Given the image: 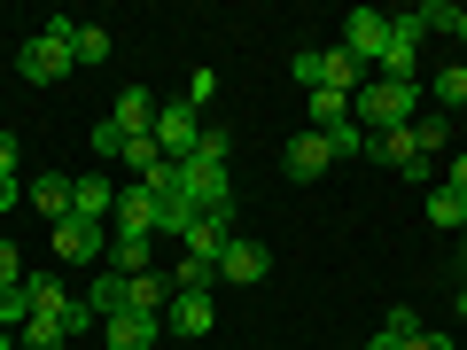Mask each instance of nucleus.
<instances>
[{
	"label": "nucleus",
	"instance_id": "nucleus-13",
	"mask_svg": "<svg viewBox=\"0 0 467 350\" xmlns=\"http://www.w3.org/2000/svg\"><path fill=\"white\" fill-rule=\"evenodd\" d=\"M156 335H164V319H149V312H109V350H156Z\"/></svg>",
	"mask_w": 467,
	"mask_h": 350
},
{
	"label": "nucleus",
	"instance_id": "nucleus-26",
	"mask_svg": "<svg viewBox=\"0 0 467 350\" xmlns=\"http://www.w3.org/2000/svg\"><path fill=\"white\" fill-rule=\"evenodd\" d=\"M413 24H420V39H429V32H460V8H451V0H420Z\"/></svg>",
	"mask_w": 467,
	"mask_h": 350
},
{
	"label": "nucleus",
	"instance_id": "nucleus-24",
	"mask_svg": "<svg viewBox=\"0 0 467 350\" xmlns=\"http://www.w3.org/2000/svg\"><path fill=\"white\" fill-rule=\"evenodd\" d=\"M327 149H335V156H374V140H367L358 117H343V125H327Z\"/></svg>",
	"mask_w": 467,
	"mask_h": 350
},
{
	"label": "nucleus",
	"instance_id": "nucleus-37",
	"mask_svg": "<svg viewBox=\"0 0 467 350\" xmlns=\"http://www.w3.org/2000/svg\"><path fill=\"white\" fill-rule=\"evenodd\" d=\"M16 164H24V140H16V133H0V180H16Z\"/></svg>",
	"mask_w": 467,
	"mask_h": 350
},
{
	"label": "nucleus",
	"instance_id": "nucleus-48",
	"mask_svg": "<svg viewBox=\"0 0 467 350\" xmlns=\"http://www.w3.org/2000/svg\"><path fill=\"white\" fill-rule=\"evenodd\" d=\"M460 233H467V218H460Z\"/></svg>",
	"mask_w": 467,
	"mask_h": 350
},
{
	"label": "nucleus",
	"instance_id": "nucleus-42",
	"mask_svg": "<svg viewBox=\"0 0 467 350\" xmlns=\"http://www.w3.org/2000/svg\"><path fill=\"white\" fill-rule=\"evenodd\" d=\"M24 202V180H0V211H16Z\"/></svg>",
	"mask_w": 467,
	"mask_h": 350
},
{
	"label": "nucleus",
	"instance_id": "nucleus-33",
	"mask_svg": "<svg viewBox=\"0 0 467 350\" xmlns=\"http://www.w3.org/2000/svg\"><path fill=\"white\" fill-rule=\"evenodd\" d=\"M195 156H202V164H226V156H234V140L218 133V125H202V140H195Z\"/></svg>",
	"mask_w": 467,
	"mask_h": 350
},
{
	"label": "nucleus",
	"instance_id": "nucleus-16",
	"mask_svg": "<svg viewBox=\"0 0 467 350\" xmlns=\"http://www.w3.org/2000/svg\"><path fill=\"white\" fill-rule=\"evenodd\" d=\"M319 94H358V63H350L343 47H319Z\"/></svg>",
	"mask_w": 467,
	"mask_h": 350
},
{
	"label": "nucleus",
	"instance_id": "nucleus-29",
	"mask_svg": "<svg viewBox=\"0 0 467 350\" xmlns=\"http://www.w3.org/2000/svg\"><path fill=\"white\" fill-rule=\"evenodd\" d=\"M436 101H444V109H460L467 101V63H451V70H436V86H429Z\"/></svg>",
	"mask_w": 467,
	"mask_h": 350
},
{
	"label": "nucleus",
	"instance_id": "nucleus-22",
	"mask_svg": "<svg viewBox=\"0 0 467 350\" xmlns=\"http://www.w3.org/2000/svg\"><path fill=\"white\" fill-rule=\"evenodd\" d=\"M211 288H218V265H195V257L171 265V296H211Z\"/></svg>",
	"mask_w": 467,
	"mask_h": 350
},
{
	"label": "nucleus",
	"instance_id": "nucleus-5",
	"mask_svg": "<svg viewBox=\"0 0 467 350\" xmlns=\"http://www.w3.org/2000/svg\"><path fill=\"white\" fill-rule=\"evenodd\" d=\"M195 140H202V109L164 101V109H156V149H164L171 164H187V156H195Z\"/></svg>",
	"mask_w": 467,
	"mask_h": 350
},
{
	"label": "nucleus",
	"instance_id": "nucleus-6",
	"mask_svg": "<svg viewBox=\"0 0 467 350\" xmlns=\"http://www.w3.org/2000/svg\"><path fill=\"white\" fill-rule=\"evenodd\" d=\"M265 273H273V250H265V242H250V233H234V242H226V257H218V281L257 288Z\"/></svg>",
	"mask_w": 467,
	"mask_h": 350
},
{
	"label": "nucleus",
	"instance_id": "nucleus-23",
	"mask_svg": "<svg viewBox=\"0 0 467 350\" xmlns=\"http://www.w3.org/2000/svg\"><path fill=\"white\" fill-rule=\"evenodd\" d=\"M70 55H78V63H109V24H78V32H70Z\"/></svg>",
	"mask_w": 467,
	"mask_h": 350
},
{
	"label": "nucleus",
	"instance_id": "nucleus-28",
	"mask_svg": "<svg viewBox=\"0 0 467 350\" xmlns=\"http://www.w3.org/2000/svg\"><path fill=\"white\" fill-rule=\"evenodd\" d=\"M420 211H429L436 226H460V218H467V202L451 195V187H429V202H420Z\"/></svg>",
	"mask_w": 467,
	"mask_h": 350
},
{
	"label": "nucleus",
	"instance_id": "nucleus-39",
	"mask_svg": "<svg viewBox=\"0 0 467 350\" xmlns=\"http://www.w3.org/2000/svg\"><path fill=\"white\" fill-rule=\"evenodd\" d=\"M296 86H312V94H319V47H296Z\"/></svg>",
	"mask_w": 467,
	"mask_h": 350
},
{
	"label": "nucleus",
	"instance_id": "nucleus-27",
	"mask_svg": "<svg viewBox=\"0 0 467 350\" xmlns=\"http://www.w3.org/2000/svg\"><path fill=\"white\" fill-rule=\"evenodd\" d=\"M413 140H420V156L451 149V117H413Z\"/></svg>",
	"mask_w": 467,
	"mask_h": 350
},
{
	"label": "nucleus",
	"instance_id": "nucleus-2",
	"mask_svg": "<svg viewBox=\"0 0 467 350\" xmlns=\"http://www.w3.org/2000/svg\"><path fill=\"white\" fill-rule=\"evenodd\" d=\"M70 32H78V16H47V32H39V39H24L16 70H24L32 86H55V78H70V70H78V55H70Z\"/></svg>",
	"mask_w": 467,
	"mask_h": 350
},
{
	"label": "nucleus",
	"instance_id": "nucleus-12",
	"mask_svg": "<svg viewBox=\"0 0 467 350\" xmlns=\"http://www.w3.org/2000/svg\"><path fill=\"white\" fill-rule=\"evenodd\" d=\"M24 202H32L47 226H63V218H70V180H63V171H39V180L24 187Z\"/></svg>",
	"mask_w": 467,
	"mask_h": 350
},
{
	"label": "nucleus",
	"instance_id": "nucleus-4",
	"mask_svg": "<svg viewBox=\"0 0 467 350\" xmlns=\"http://www.w3.org/2000/svg\"><path fill=\"white\" fill-rule=\"evenodd\" d=\"M47 242H55L63 265H101V257H109V233H101L94 218H63V226H47Z\"/></svg>",
	"mask_w": 467,
	"mask_h": 350
},
{
	"label": "nucleus",
	"instance_id": "nucleus-19",
	"mask_svg": "<svg viewBox=\"0 0 467 350\" xmlns=\"http://www.w3.org/2000/svg\"><path fill=\"white\" fill-rule=\"evenodd\" d=\"M164 273H133V281H125V312H149V319H164Z\"/></svg>",
	"mask_w": 467,
	"mask_h": 350
},
{
	"label": "nucleus",
	"instance_id": "nucleus-35",
	"mask_svg": "<svg viewBox=\"0 0 467 350\" xmlns=\"http://www.w3.org/2000/svg\"><path fill=\"white\" fill-rule=\"evenodd\" d=\"M94 156H101V164H109V156H125V133H117L109 117H101V125H94Z\"/></svg>",
	"mask_w": 467,
	"mask_h": 350
},
{
	"label": "nucleus",
	"instance_id": "nucleus-3",
	"mask_svg": "<svg viewBox=\"0 0 467 350\" xmlns=\"http://www.w3.org/2000/svg\"><path fill=\"white\" fill-rule=\"evenodd\" d=\"M180 187L195 211H234V171L226 164H202V156H187L180 164Z\"/></svg>",
	"mask_w": 467,
	"mask_h": 350
},
{
	"label": "nucleus",
	"instance_id": "nucleus-47",
	"mask_svg": "<svg viewBox=\"0 0 467 350\" xmlns=\"http://www.w3.org/2000/svg\"><path fill=\"white\" fill-rule=\"evenodd\" d=\"M460 273H467V250H460ZM460 288H467V281H460Z\"/></svg>",
	"mask_w": 467,
	"mask_h": 350
},
{
	"label": "nucleus",
	"instance_id": "nucleus-30",
	"mask_svg": "<svg viewBox=\"0 0 467 350\" xmlns=\"http://www.w3.org/2000/svg\"><path fill=\"white\" fill-rule=\"evenodd\" d=\"M24 319H32V288H0V327H24Z\"/></svg>",
	"mask_w": 467,
	"mask_h": 350
},
{
	"label": "nucleus",
	"instance_id": "nucleus-15",
	"mask_svg": "<svg viewBox=\"0 0 467 350\" xmlns=\"http://www.w3.org/2000/svg\"><path fill=\"white\" fill-rule=\"evenodd\" d=\"M109 211H117V195H109V180H70V218H94V226H109Z\"/></svg>",
	"mask_w": 467,
	"mask_h": 350
},
{
	"label": "nucleus",
	"instance_id": "nucleus-40",
	"mask_svg": "<svg viewBox=\"0 0 467 350\" xmlns=\"http://www.w3.org/2000/svg\"><path fill=\"white\" fill-rule=\"evenodd\" d=\"M444 187H451V195L467 202V156H451V180H444Z\"/></svg>",
	"mask_w": 467,
	"mask_h": 350
},
{
	"label": "nucleus",
	"instance_id": "nucleus-7",
	"mask_svg": "<svg viewBox=\"0 0 467 350\" xmlns=\"http://www.w3.org/2000/svg\"><path fill=\"white\" fill-rule=\"evenodd\" d=\"M382 47H389V16H382V8H350L343 55H350V63H382Z\"/></svg>",
	"mask_w": 467,
	"mask_h": 350
},
{
	"label": "nucleus",
	"instance_id": "nucleus-43",
	"mask_svg": "<svg viewBox=\"0 0 467 350\" xmlns=\"http://www.w3.org/2000/svg\"><path fill=\"white\" fill-rule=\"evenodd\" d=\"M367 350H398V343H389V335H374V343H367Z\"/></svg>",
	"mask_w": 467,
	"mask_h": 350
},
{
	"label": "nucleus",
	"instance_id": "nucleus-34",
	"mask_svg": "<svg viewBox=\"0 0 467 350\" xmlns=\"http://www.w3.org/2000/svg\"><path fill=\"white\" fill-rule=\"evenodd\" d=\"M382 335H389V343H398V350H405V343H413V335H420V319H413V312H405V304H398V312H389V319H382Z\"/></svg>",
	"mask_w": 467,
	"mask_h": 350
},
{
	"label": "nucleus",
	"instance_id": "nucleus-17",
	"mask_svg": "<svg viewBox=\"0 0 467 350\" xmlns=\"http://www.w3.org/2000/svg\"><path fill=\"white\" fill-rule=\"evenodd\" d=\"M164 327L171 335H211V296H171L164 304Z\"/></svg>",
	"mask_w": 467,
	"mask_h": 350
},
{
	"label": "nucleus",
	"instance_id": "nucleus-32",
	"mask_svg": "<svg viewBox=\"0 0 467 350\" xmlns=\"http://www.w3.org/2000/svg\"><path fill=\"white\" fill-rule=\"evenodd\" d=\"M117 164H133V171H149V164H164V149H156V133H140V140H125V156Z\"/></svg>",
	"mask_w": 467,
	"mask_h": 350
},
{
	"label": "nucleus",
	"instance_id": "nucleus-9",
	"mask_svg": "<svg viewBox=\"0 0 467 350\" xmlns=\"http://www.w3.org/2000/svg\"><path fill=\"white\" fill-rule=\"evenodd\" d=\"M156 218H164V211H156V195L133 180L125 195H117V211H109V233H149V242H156Z\"/></svg>",
	"mask_w": 467,
	"mask_h": 350
},
{
	"label": "nucleus",
	"instance_id": "nucleus-41",
	"mask_svg": "<svg viewBox=\"0 0 467 350\" xmlns=\"http://www.w3.org/2000/svg\"><path fill=\"white\" fill-rule=\"evenodd\" d=\"M405 350H451V335H429V327H420V335H413Z\"/></svg>",
	"mask_w": 467,
	"mask_h": 350
},
{
	"label": "nucleus",
	"instance_id": "nucleus-44",
	"mask_svg": "<svg viewBox=\"0 0 467 350\" xmlns=\"http://www.w3.org/2000/svg\"><path fill=\"white\" fill-rule=\"evenodd\" d=\"M0 350H16V335H0Z\"/></svg>",
	"mask_w": 467,
	"mask_h": 350
},
{
	"label": "nucleus",
	"instance_id": "nucleus-10",
	"mask_svg": "<svg viewBox=\"0 0 467 350\" xmlns=\"http://www.w3.org/2000/svg\"><path fill=\"white\" fill-rule=\"evenodd\" d=\"M281 164H288V180H319V171H327L335 164V149H327V133H312V125H304V133L296 140H288V156H281Z\"/></svg>",
	"mask_w": 467,
	"mask_h": 350
},
{
	"label": "nucleus",
	"instance_id": "nucleus-1",
	"mask_svg": "<svg viewBox=\"0 0 467 350\" xmlns=\"http://www.w3.org/2000/svg\"><path fill=\"white\" fill-rule=\"evenodd\" d=\"M350 117L367 125V140L413 125V117H420V78H374V86H358V94H350Z\"/></svg>",
	"mask_w": 467,
	"mask_h": 350
},
{
	"label": "nucleus",
	"instance_id": "nucleus-18",
	"mask_svg": "<svg viewBox=\"0 0 467 350\" xmlns=\"http://www.w3.org/2000/svg\"><path fill=\"white\" fill-rule=\"evenodd\" d=\"M101 265L125 273V281H133V273H149V233H109V257H101Z\"/></svg>",
	"mask_w": 467,
	"mask_h": 350
},
{
	"label": "nucleus",
	"instance_id": "nucleus-25",
	"mask_svg": "<svg viewBox=\"0 0 467 350\" xmlns=\"http://www.w3.org/2000/svg\"><path fill=\"white\" fill-rule=\"evenodd\" d=\"M86 304H94V319H109V312H125V273H101V281L86 288Z\"/></svg>",
	"mask_w": 467,
	"mask_h": 350
},
{
	"label": "nucleus",
	"instance_id": "nucleus-36",
	"mask_svg": "<svg viewBox=\"0 0 467 350\" xmlns=\"http://www.w3.org/2000/svg\"><path fill=\"white\" fill-rule=\"evenodd\" d=\"M211 94H218V70H195V78H187V94H180V101H187V109H202V101H211Z\"/></svg>",
	"mask_w": 467,
	"mask_h": 350
},
{
	"label": "nucleus",
	"instance_id": "nucleus-31",
	"mask_svg": "<svg viewBox=\"0 0 467 350\" xmlns=\"http://www.w3.org/2000/svg\"><path fill=\"white\" fill-rule=\"evenodd\" d=\"M343 117H350L343 94H312V133H327V125H343Z\"/></svg>",
	"mask_w": 467,
	"mask_h": 350
},
{
	"label": "nucleus",
	"instance_id": "nucleus-21",
	"mask_svg": "<svg viewBox=\"0 0 467 350\" xmlns=\"http://www.w3.org/2000/svg\"><path fill=\"white\" fill-rule=\"evenodd\" d=\"M63 343H70V327H63V319H47V312H32L16 327V350H63Z\"/></svg>",
	"mask_w": 467,
	"mask_h": 350
},
{
	"label": "nucleus",
	"instance_id": "nucleus-45",
	"mask_svg": "<svg viewBox=\"0 0 467 350\" xmlns=\"http://www.w3.org/2000/svg\"><path fill=\"white\" fill-rule=\"evenodd\" d=\"M460 39H467V8H460Z\"/></svg>",
	"mask_w": 467,
	"mask_h": 350
},
{
	"label": "nucleus",
	"instance_id": "nucleus-20",
	"mask_svg": "<svg viewBox=\"0 0 467 350\" xmlns=\"http://www.w3.org/2000/svg\"><path fill=\"white\" fill-rule=\"evenodd\" d=\"M374 156H382V164H398V171H413V180H420V140H413V125L382 133V140H374Z\"/></svg>",
	"mask_w": 467,
	"mask_h": 350
},
{
	"label": "nucleus",
	"instance_id": "nucleus-46",
	"mask_svg": "<svg viewBox=\"0 0 467 350\" xmlns=\"http://www.w3.org/2000/svg\"><path fill=\"white\" fill-rule=\"evenodd\" d=\"M460 319H467V288H460Z\"/></svg>",
	"mask_w": 467,
	"mask_h": 350
},
{
	"label": "nucleus",
	"instance_id": "nucleus-11",
	"mask_svg": "<svg viewBox=\"0 0 467 350\" xmlns=\"http://www.w3.org/2000/svg\"><path fill=\"white\" fill-rule=\"evenodd\" d=\"M413 55H420V24L413 16H389V47H382V78H413Z\"/></svg>",
	"mask_w": 467,
	"mask_h": 350
},
{
	"label": "nucleus",
	"instance_id": "nucleus-38",
	"mask_svg": "<svg viewBox=\"0 0 467 350\" xmlns=\"http://www.w3.org/2000/svg\"><path fill=\"white\" fill-rule=\"evenodd\" d=\"M24 281V257H16V242H0V288H16Z\"/></svg>",
	"mask_w": 467,
	"mask_h": 350
},
{
	"label": "nucleus",
	"instance_id": "nucleus-8",
	"mask_svg": "<svg viewBox=\"0 0 467 350\" xmlns=\"http://www.w3.org/2000/svg\"><path fill=\"white\" fill-rule=\"evenodd\" d=\"M180 242H187V257H195V265H218V257H226V242H234V211H202Z\"/></svg>",
	"mask_w": 467,
	"mask_h": 350
},
{
	"label": "nucleus",
	"instance_id": "nucleus-14",
	"mask_svg": "<svg viewBox=\"0 0 467 350\" xmlns=\"http://www.w3.org/2000/svg\"><path fill=\"white\" fill-rule=\"evenodd\" d=\"M109 125L125 140H140V133H156V101L140 94V86H125V94H117V109H109Z\"/></svg>",
	"mask_w": 467,
	"mask_h": 350
}]
</instances>
